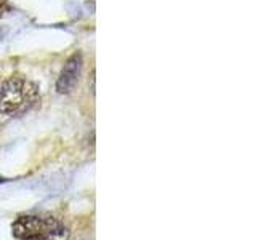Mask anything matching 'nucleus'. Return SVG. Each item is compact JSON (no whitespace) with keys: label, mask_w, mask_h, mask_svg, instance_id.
Listing matches in <instances>:
<instances>
[{"label":"nucleus","mask_w":256,"mask_h":240,"mask_svg":"<svg viewBox=\"0 0 256 240\" xmlns=\"http://www.w3.org/2000/svg\"><path fill=\"white\" fill-rule=\"evenodd\" d=\"M5 8H6V0H0V16L4 14Z\"/></svg>","instance_id":"20e7f679"},{"label":"nucleus","mask_w":256,"mask_h":240,"mask_svg":"<svg viewBox=\"0 0 256 240\" xmlns=\"http://www.w3.org/2000/svg\"><path fill=\"white\" fill-rule=\"evenodd\" d=\"M80 72H82V56L74 54L68 60L61 70V76L56 82V90L58 93H69L74 90V86L78 82Z\"/></svg>","instance_id":"7ed1b4c3"},{"label":"nucleus","mask_w":256,"mask_h":240,"mask_svg":"<svg viewBox=\"0 0 256 240\" xmlns=\"http://www.w3.org/2000/svg\"><path fill=\"white\" fill-rule=\"evenodd\" d=\"M16 240H68L69 230L52 216H20L12 226Z\"/></svg>","instance_id":"f257e3e1"},{"label":"nucleus","mask_w":256,"mask_h":240,"mask_svg":"<svg viewBox=\"0 0 256 240\" xmlns=\"http://www.w3.org/2000/svg\"><path fill=\"white\" fill-rule=\"evenodd\" d=\"M0 37H2V32H0Z\"/></svg>","instance_id":"39448f33"},{"label":"nucleus","mask_w":256,"mask_h":240,"mask_svg":"<svg viewBox=\"0 0 256 240\" xmlns=\"http://www.w3.org/2000/svg\"><path fill=\"white\" fill-rule=\"evenodd\" d=\"M37 98V90L24 78H10L0 85V112L14 116L26 110Z\"/></svg>","instance_id":"f03ea898"}]
</instances>
